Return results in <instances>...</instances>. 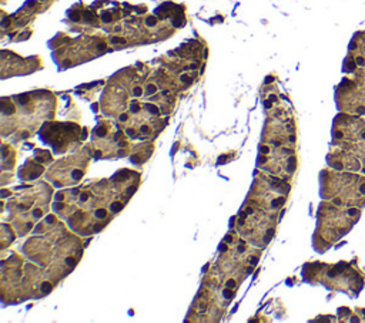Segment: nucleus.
Segmentation results:
<instances>
[{"label": "nucleus", "instance_id": "obj_1", "mask_svg": "<svg viewBox=\"0 0 365 323\" xmlns=\"http://www.w3.org/2000/svg\"><path fill=\"white\" fill-rule=\"evenodd\" d=\"M365 67V31H358L351 40L348 55L344 61L345 73H355Z\"/></svg>", "mask_w": 365, "mask_h": 323}]
</instances>
